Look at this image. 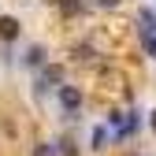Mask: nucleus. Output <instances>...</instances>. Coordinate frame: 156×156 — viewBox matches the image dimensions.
Returning a JSON list of instances; mask_svg holds the SVG:
<instances>
[{
    "instance_id": "nucleus-1",
    "label": "nucleus",
    "mask_w": 156,
    "mask_h": 156,
    "mask_svg": "<svg viewBox=\"0 0 156 156\" xmlns=\"http://www.w3.org/2000/svg\"><path fill=\"white\" fill-rule=\"evenodd\" d=\"M56 97H60V104H63L71 115L82 108V89H78V86H60V89H56Z\"/></svg>"
},
{
    "instance_id": "nucleus-2",
    "label": "nucleus",
    "mask_w": 156,
    "mask_h": 156,
    "mask_svg": "<svg viewBox=\"0 0 156 156\" xmlns=\"http://www.w3.org/2000/svg\"><path fill=\"white\" fill-rule=\"evenodd\" d=\"M138 30H141V37L156 34V11H152V8H141V15H138Z\"/></svg>"
},
{
    "instance_id": "nucleus-3",
    "label": "nucleus",
    "mask_w": 156,
    "mask_h": 156,
    "mask_svg": "<svg viewBox=\"0 0 156 156\" xmlns=\"http://www.w3.org/2000/svg\"><path fill=\"white\" fill-rule=\"evenodd\" d=\"M0 37H4V41H15V37H19V19L15 15H4V19H0Z\"/></svg>"
},
{
    "instance_id": "nucleus-4",
    "label": "nucleus",
    "mask_w": 156,
    "mask_h": 156,
    "mask_svg": "<svg viewBox=\"0 0 156 156\" xmlns=\"http://www.w3.org/2000/svg\"><path fill=\"white\" fill-rule=\"evenodd\" d=\"M41 86H56V89H60V86H63V71H60V67H45Z\"/></svg>"
},
{
    "instance_id": "nucleus-5",
    "label": "nucleus",
    "mask_w": 156,
    "mask_h": 156,
    "mask_svg": "<svg viewBox=\"0 0 156 156\" xmlns=\"http://www.w3.org/2000/svg\"><path fill=\"white\" fill-rule=\"evenodd\" d=\"M26 63H30V67H41V63H45V48H41V45L26 48Z\"/></svg>"
},
{
    "instance_id": "nucleus-6",
    "label": "nucleus",
    "mask_w": 156,
    "mask_h": 156,
    "mask_svg": "<svg viewBox=\"0 0 156 156\" xmlns=\"http://www.w3.org/2000/svg\"><path fill=\"white\" fill-rule=\"evenodd\" d=\"M34 156H60V149L48 145V141H41V145H34Z\"/></svg>"
},
{
    "instance_id": "nucleus-7",
    "label": "nucleus",
    "mask_w": 156,
    "mask_h": 156,
    "mask_svg": "<svg viewBox=\"0 0 156 156\" xmlns=\"http://www.w3.org/2000/svg\"><path fill=\"white\" fill-rule=\"evenodd\" d=\"M123 0H89V8H101V11H112V8H119Z\"/></svg>"
},
{
    "instance_id": "nucleus-8",
    "label": "nucleus",
    "mask_w": 156,
    "mask_h": 156,
    "mask_svg": "<svg viewBox=\"0 0 156 156\" xmlns=\"http://www.w3.org/2000/svg\"><path fill=\"white\" fill-rule=\"evenodd\" d=\"M104 141H108V130L97 126V130H93V149H104Z\"/></svg>"
},
{
    "instance_id": "nucleus-9",
    "label": "nucleus",
    "mask_w": 156,
    "mask_h": 156,
    "mask_svg": "<svg viewBox=\"0 0 156 156\" xmlns=\"http://www.w3.org/2000/svg\"><path fill=\"white\" fill-rule=\"evenodd\" d=\"M145 56H149V60H156V34L145 37Z\"/></svg>"
},
{
    "instance_id": "nucleus-10",
    "label": "nucleus",
    "mask_w": 156,
    "mask_h": 156,
    "mask_svg": "<svg viewBox=\"0 0 156 156\" xmlns=\"http://www.w3.org/2000/svg\"><path fill=\"white\" fill-rule=\"evenodd\" d=\"M60 4H63V11H67V15H74V11H82V0H60Z\"/></svg>"
},
{
    "instance_id": "nucleus-11",
    "label": "nucleus",
    "mask_w": 156,
    "mask_h": 156,
    "mask_svg": "<svg viewBox=\"0 0 156 156\" xmlns=\"http://www.w3.org/2000/svg\"><path fill=\"white\" fill-rule=\"evenodd\" d=\"M149 123H152V130H156V112H152V119H149Z\"/></svg>"
},
{
    "instance_id": "nucleus-12",
    "label": "nucleus",
    "mask_w": 156,
    "mask_h": 156,
    "mask_svg": "<svg viewBox=\"0 0 156 156\" xmlns=\"http://www.w3.org/2000/svg\"><path fill=\"white\" fill-rule=\"evenodd\" d=\"M130 156H141V152H130Z\"/></svg>"
}]
</instances>
